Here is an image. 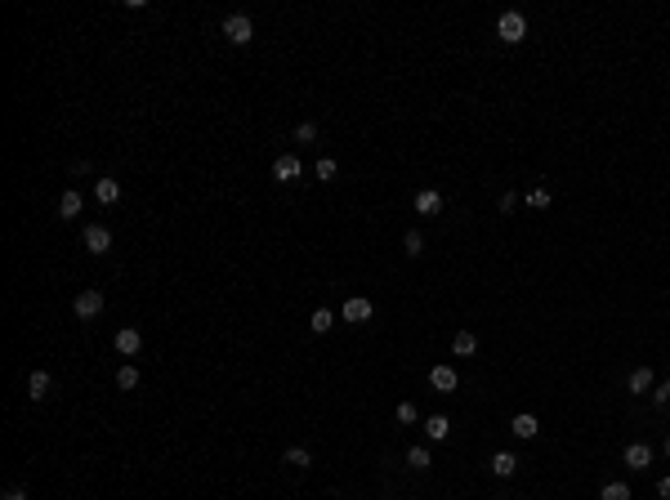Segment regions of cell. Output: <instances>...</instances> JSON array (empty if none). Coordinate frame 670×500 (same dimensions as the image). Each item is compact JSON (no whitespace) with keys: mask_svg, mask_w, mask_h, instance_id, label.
<instances>
[{"mask_svg":"<svg viewBox=\"0 0 670 500\" xmlns=\"http://www.w3.org/2000/svg\"><path fill=\"white\" fill-rule=\"evenodd\" d=\"M496 36H501L505 45H518L523 36H528V18H523L518 9H505V14H501V22H496Z\"/></svg>","mask_w":670,"mask_h":500,"instance_id":"1","label":"cell"},{"mask_svg":"<svg viewBox=\"0 0 670 500\" xmlns=\"http://www.w3.org/2000/svg\"><path fill=\"white\" fill-rule=\"evenodd\" d=\"M224 36H228V45H250V41H255L250 14H228V18H224Z\"/></svg>","mask_w":670,"mask_h":500,"instance_id":"2","label":"cell"},{"mask_svg":"<svg viewBox=\"0 0 670 500\" xmlns=\"http://www.w3.org/2000/svg\"><path fill=\"white\" fill-rule=\"evenodd\" d=\"M72 313H76L81 322H90V317H99V313H103V290H99V286L81 290V295H76V304H72Z\"/></svg>","mask_w":670,"mask_h":500,"instance_id":"3","label":"cell"},{"mask_svg":"<svg viewBox=\"0 0 670 500\" xmlns=\"http://www.w3.org/2000/svg\"><path fill=\"white\" fill-rule=\"evenodd\" d=\"M371 313H375V304H371V299H362V295H349V299H344V309H340V317H344L349 326L371 322Z\"/></svg>","mask_w":670,"mask_h":500,"instance_id":"4","label":"cell"},{"mask_svg":"<svg viewBox=\"0 0 670 500\" xmlns=\"http://www.w3.org/2000/svg\"><path fill=\"white\" fill-rule=\"evenodd\" d=\"M300 175H304V165H300L295 152H282V156L273 161V179H277V184H295Z\"/></svg>","mask_w":670,"mask_h":500,"instance_id":"5","label":"cell"},{"mask_svg":"<svg viewBox=\"0 0 670 500\" xmlns=\"http://www.w3.org/2000/svg\"><path fill=\"white\" fill-rule=\"evenodd\" d=\"M429 384H434V393H456L460 375H456V367H452V362H438V367L429 371Z\"/></svg>","mask_w":670,"mask_h":500,"instance_id":"6","label":"cell"},{"mask_svg":"<svg viewBox=\"0 0 670 500\" xmlns=\"http://www.w3.org/2000/svg\"><path fill=\"white\" fill-rule=\"evenodd\" d=\"M85 250H90V255H107V250H112V233H107L103 224H90V228H85Z\"/></svg>","mask_w":670,"mask_h":500,"instance_id":"7","label":"cell"},{"mask_svg":"<svg viewBox=\"0 0 670 500\" xmlns=\"http://www.w3.org/2000/svg\"><path fill=\"white\" fill-rule=\"evenodd\" d=\"M112 344H116V353H121V358H134V353H139V349H143V335H139V331H134V326H121V331H116V339H112Z\"/></svg>","mask_w":670,"mask_h":500,"instance_id":"8","label":"cell"},{"mask_svg":"<svg viewBox=\"0 0 670 500\" xmlns=\"http://www.w3.org/2000/svg\"><path fill=\"white\" fill-rule=\"evenodd\" d=\"M411 205H416V215H438V210H443V192H438V188H420L416 197H411Z\"/></svg>","mask_w":670,"mask_h":500,"instance_id":"9","label":"cell"},{"mask_svg":"<svg viewBox=\"0 0 670 500\" xmlns=\"http://www.w3.org/2000/svg\"><path fill=\"white\" fill-rule=\"evenodd\" d=\"M50 388H54V375L50 371H32L27 375V398L32 402H45V398H50Z\"/></svg>","mask_w":670,"mask_h":500,"instance_id":"10","label":"cell"},{"mask_svg":"<svg viewBox=\"0 0 670 500\" xmlns=\"http://www.w3.org/2000/svg\"><path fill=\"white\" fill-rule=\"evenodd\" d=\"M621 460H626L630 469H648L652 465V447L648 442H630L626 451H621Z\"/></svg>","mask_w":670,"mask_h":500,"instance_id":"11","label":"cell"},{"mask_svg":"<svg viewBox=\"0 0 670 500\" xmlns=\"http://www.w3.org/2000/svg\"><path fill=\"white\" fill-rule=\"evenodd\" d=\"M509 433H514V438H536V433H541V420H536L532 411H518V416L509 420Z\"/></svg>","mask_w":670,"mask_h":500,"instance_id":"12","label":"cell"},{"mask_svg":"<svg viewBox=\"0 0 670 500\" xmlns=\"http://www.w3.org/2000/svg\"><path fill=\"white\" fill-rule=\"evenodd\" d=\"M94 197H99V205H116L121 201V184L116 179H94Z\"/></svg>","mask_w":670,"mask_h":500,"instance_id":"13","label":"cell"},{"mask_svg":"<svg viewBox=\"0 0 670 500\" xmlns=\"http://www.w3.org/2000/svg\"><path fill=\"white\" fill-rule=\"evenodd\" d=\"M514 469H518L514 451H496V456H492V473H496V478H514Z\"/></svg>","mask_w":670,"mask_h":500,"instance_id":"14","label":"cell"},{"mask_svg":"<svg viewBox=\"0 0 670 500\" xmlns=\"http://www.w3.org/2000/svg\"><path fill=\"white\" fill-rule=\"evenodd\" d=\"M474 349H478V335H474V331H456L452 335V353H456V358H474Z\"/></svg>","mask_w":670,"mask_h":500,"instance_id":"15","label":"cell"},{"mask_svg":"<svg viewBox=\"0 0 670 500\" xmlns=\"http://www.w3.org/2000/svg\"><path fill=\"white\" fill-rule=\"evenodd\" d=\"M447 433H452V420H447V416H429V420H424V438H429V442H443Z\"/></svg>","mask_w":670,"mask_h":500,"instance_id":"16","label":"cell"},{"mask_svg":"<svg viewBox=\"0 0 670 500\" xmlns=\"http://www.w3.org/2000/svg\"><path fill=\"white\" fill-rule=\"evenodd\" d=\"M58 215H63V219H76L81 215V192L76 188H63V197H58Z\"/></svg>","mask_w":670,"mask_h":500,"instance_id":"17","label":"cell"},{"mask_svg":"<svg viewBox=\"0 0 670 500\" xmlns=\"http://www.w3.org/2000/svg\"><path fill=\"white\" fill-rule=\"evenodd\" d=\"M626 388H630V393H648V388H652V371L648 367H635V371H630V380H626Z\"/></svg>","mask_w":670,"mask_h":500,"instance_id":"18","label":"cell"},{"mask_svg":"<svg viewBox=\"0 0 670 500\" xmlns=\"http://www.w3.org/2000/svg\"><path fill=\"white\" fill-rule=\"evenodd\" d=\"M286 465L290 469H309L313 465V451L309 447H286Z\"/></svg>","mask_w":670,"mask_h":500,"instance_id":"19","label":"cell"},{"mask_svg":"<svg viewBox=\"0 0 670 500\" xmlns=\"http://www.w3.org/2000/svg\"><path fill=\"white\" fill-rule=\"evenodd\" d=\"M309 326H313V335H326V331L335 326V313H331V309H313V322H309Z\"/></svg>","mask_w":670,"mask_h":500,"instance_id":"20","label":"cell"},{"mask_svg":"<svg viewBox=\"0 0 670 500\" xmlns=\"http://www.w3.org/2000/svg\"><path fill=\"white\" fill-rule=\"evenodd\" d=\"M116 388H126V393H130V388H139V367H134V362H126V367L116 371Z\"/></svg>","mask_w":670,"mask_h":500,"instance_id":"21","label":"cell"},{"mask_svg":"<svg viewBox=\"0 0 670 500\" xmlns=\"http://www.w3.org/2000/svg\"><path fill=\"white\" fill-rule=\"evenodd\" d=\"M599 500H635V496H630L626 482H603L599 487Z\"/></svg>","mask_w":670,"mask_h":500,"instance_id":"22","label":"cell"},{"mask_svg":"<svg viewBox=\"0 0 670 500\" xmlns=\"http://www.w3.org/2000/svg\"><path fill=\"white\" fill-rule=\"evenodd\" d=\"M407 465H411V469H420V473H424V469H429V465H434V456H429V447H411V451H407Z\"/></svg>","mask_w":670,"mask_h":500,"instance_id":"23","label":"cell"},{"mask_svg":"<svg viewBox=\"0 0 670 500\" xmlns=\"http://www.w3.org/2000/svg\"><path fill=\"white\" fill-rule=\"evenodd\" d=\"M402 250H407V255H411V259H420V250H424V237L416 233V228H411V233H407V237H402Z\"/></svg>","mask_w":670,"mask_h":500,"instance_id":"24","label":"cell"},{"mask_svg":"<svg viewBox=\"0 0 670 500\" xmlns=\"http://www.w3.org/2000/svg\"><path fill=\"white\" fill-rule=\"evenodd\" d=\"M532 205V210H545V205H550V188H528V197H523Z\"/></svg>","mask_w":670,"mask_h":500,"instance_id":"25","label":"cell"},{"mask_svg":"<svg viewBox=\"0 0 670 500\" xmlns=\"http://www.w3.org/2000/svg\"><path fill=\"white\" fill-rule=\"evenodd\" d=\"M394 416H398V424H416V420H420V411L411 407V402H398V411H394Z\"/></svg>","mask_w":670,"mask_h":500,"instance_id":"26","label":"cell"},{"mask_svg":"<svg viewBox=\"0 0 670 500\" xmlns=\"http://www.w3.org/2000/svg\"><path fill=\"white\" fill-rule=\"evenodd\" d=\"M335 175H340V165L331 161V156H322V161H318V179H322V184H331Z\"/></svg>","mask_w":670,"mask_h":500,"instance_id":"27","label":"cell"},{"mask_svg":"<svg viewBox=\"0 0 670 500\" xmlns=\"http://www.w3.org/2000/svg\"><path fill=\"white\" fill-rule=\"evenodd\" d=\"M295 139H300V143H313V139H318V126H313V121H300V126H295Z\"/></svg>","mask_w":670,"mask_h":500,"instance_id":"28","label":"cell"},{"mask_svg":"<svg viewBox=\"0 0 670 500\" xmlns=\"http://www.w3.org/2000/svg\"><path fill=\"white\" fill-rule=\"evenodd\" d=\"M652 407H670V380L652 388Z\"/></svg>","mask_w":670,"mask_h":500,"instance_id":"29","label":"cell"},{"mask_svg":"<svg viewBox=\"0 0 670 500\" xmlns=\"http://www.w3.org/2000/svg\"><path fill=\"white\" fill-rule=\"evenodd\" d=\"M514 205H518V192H505V197H501V215H509Z\"/></svg>","mask_w":670,"mask_h":500,"instance_id":"30","label":"cell"},{"mask_svg":"<svg viewBox=\"0 0 670 500\" xmlns=\"http://www.w3.org/2000/svg\"><path fill=\"white\" fill-rule=\"evenodd\" d=\"M0 500H27V492H22V487H5V496Z\"/></svg>","mask_w":670,"mask_h":500,"instance_id":"31","label":"cell"},{"mask_svg":"<svg viewBox=\"0 0 670 500\" xmlns=\"http://www.w3.org/2000/svg\"><path fill=\"white\" fill-rule=\"evenodd\" d=\"M657 496H662V500H670V478H662V482H657Z\"/></svg>","mask_w":670,"mask_h":500,"instance_id":"32","label":"cell"},{"mask_svg":"<svg viewBox=\"0 0 670 500\" xmlns=\"http://www.w3.org/2000/svg\"><path fill=\"white\" fill-rule=\"evenodd\" d=\"M666 456H670V433H666Z\"/></svg>","mask_w":670,"mask_h":500,"instance_id":"33","label":"cell"}]
</instances>
